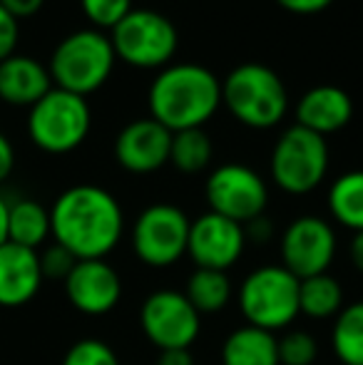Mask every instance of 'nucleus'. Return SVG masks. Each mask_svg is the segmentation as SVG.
Returning a JSON list of instances; mask_svg holds the SVG:
<instances>
[{
	"label": "nucleus",
	"instance_id": "1",
	"mask_svg": "<svg viewBox=\"0 0 363 365\" xmlns=\"http://www.w3.org/2000/svg\"><path fill=\"white\" fill-rule=\"evenodd\" d=\"M55 244L78 261L105 259L125 234V214L115 197L97 184H75L55 199L50 209Z\"/></svg>",
	"mask_w": 363,
	"mask_h": 365
},
{
	"label": "nucleus",
	"instance_id": "2",
	"mask_svg": "<svg viewBox=\"0 0 363 365\" xmlns=\"http://www.w3.org/2000/svg\"><path fill=\"white\" fill-rule=\"evenodd\" d=\"M150 117L170 132L197 130L214 117L222 105V82L204 65H167L152 80Z\"/></svg>",
	"mask_w": 363,
	"mask_h": 365
},
{
	"label": "nucleus",
	"instance_id": "3",
	"mask_svg": "<svg viewBox=\"0 0 363 365\" xmlns=\"http://www.w3.org/2000/svg\"><path fill=\"white\" fill-rule=\"evenodd\" d=\"M115 63L117 58L110 35L95 28H85L60 40L58 48L53 50L48 73L55 87L88 97L110 80Z\"/></svg>",
	"mask_w": 363,
	"mask_h": 365
},
{
	"label": "nucleus",
	"instance_id": "4",
	"mask_svg": "<svg viewBox=\"0 0 363 365\" xmlns=\"http://www.w3.org/2000/svg\"><path fill=\"white\" fill-rule=\"evenodd\" d=\"M222 105L232 117L252 130L276 127L286 115V85L272 68L262 63H244L222 82Z\"/></svg>",
	"mask_w": 363,
	"mask_h": 365
},
{
	"label": "nucleus",
	"instance_id": "5",
	"mask_svg": "<svg viewBox=\"0 0 363 365\" xmlns=\"http://www.w3.org/2000/svg\"><path fill=\"white\" fill-rule=\"evenodd\" d=\"M299 284L281 264L259 266L244 276L237 291V303L249 326L274 333L294 323L299 316Z\"/></svg>",
	"mask_w": 363,
	"mask_h": 365
},
{
	"label": "nucleus",
	"instance_id": "6",
	"mask_svg": "<svg viewBox=\"0 0 363 365\" xmlns=\"http://www.w3.org/2000/svg\"><path fill=\"white\" fill-rule=\"evenodd\" d=\"M92 112L88 97L53 87L28 112V135L48 154H68L88 140Z\"/></svg>",
	"mask_w": 363,
	"mask_h": 365
},
{
	"label": "nucleus",
	"instance_id": "7",
	"mask_svg": "<svg viewBox=\"0 0 363 365\" xmlns=\"http://www.w3.org/2000/svg\"><path fill=\"white\" fill-rule=\"evenodd\" d=\"M110 43L117 60L140 70H155L170 65L180 45V35L167 15L132 8L110 30Z\"/></svg>",
	"mask_w": 363,
	"mask_h": 365
},
{
	"label": "nucleus",
	"instance_id": "8",
	"mask_svg": "<svg viewBox=\"0 0 363 365\" xmlns=\"http://www.w3.org/2000/svg\"><path fill=\"white\" fill-rule=\"evenodd\" d=\"M329 172L326 137L294 125L276 140L272 152V179L286 194H311Z\"/></svg>",
	"mask_w": 363,
	"mask_h": 365
},
{
	"label": "nucleus",
	"instance_id": "9",
	"mask_svg": "<svg viewBox=\"0 0 363 365\" xmlns=\"http://www.w3.org/2000/svg\"><path fill=\"white\" fill-rule=\"evenodd\" d=\"M189 217L175 204H152L132 224V249L145 266L170 269L187 256Z\"/></svg>",
	"mask_w": 363,
	"mask_h": 365
},
{
	"label": "nucleus",
	"instance_id": "10",
	"mask_svg": "<svg viewBox=\"0 0 363 365\" xmlns=\"http://www.w3.org/2000/svg\"><path fill=\"white\" fill-rule=\"evenodd\" d=\"M209 212L247 226L249 221L264 217L269 204V189L262 174L239 162L217 167L204 184Z\"/></svg>",
	"mask_w": 363,
	"mask_h": 365
},
{
	"label": "nucleus",
	"instance_id": "11",
	"mask_svg": "<svg viewBox=\"0 0 363 365\" xmlns=\"http://www.w3.org/2000/svg\"><path fill=\"white\" fill-rule=\"evenodd\" d=\"M140 328L160 353L182 348L189 351L202 331V316L182 291L162 289L150 293L142 303Z\"/></svg>",
	"mask_w": 363,
	"mask_h": 365
},
{
	"label": "nucleus",
	"instance_id": "12",
	"mask_svg": "<svg viewBox=\"0 0 363 365\" xmlns=\"http://www.w3.org/2000/svg\"><path fill=\"white\" fill-rule=\"evenodd\" d=\"M281 266L296 276V279H309V276L329 274V266L336 259V231L326 219L304 214L294 219L281 234L279 244Z\"/></svg>",
	"mask_w": 363,
	"mask_h": 365
},
{
	"label": "nucleus",
	"instance_id": "13",
	"mask_svg": "<svg viewBox=\"0 0 363 365\" xmlns=\"http://www.w3.org/2000/svg\"><path fill=\"white\" fill-rule=\"evenodd\" d=\"M247 249V231L237 221L207 212L189 224L187 254L197 269L227 271L242 259Z\"/></svg>",
	"mask_w": 363,
	"mask_h": 365
},
{
	"label": "nucleus",
	"instance_id": "14",
	"mask_svg": "<svg viewBox=\"0 0 363 365\" xmlns=\"http://www.w3.org/2000/svg\"><path fill=\"white\" fill-rule=\"evenodd\" d=\"M65 296L85 316H105L122 298V279L105 259L78 261L65 279Z\"/></svg>",
	"mask_w": 363,
	"mask_h": 365
},
{
	"label": "nucleus",
	"instance_id": "15",
	"mask_svg": "<svg viewBox=\"0 0 363 365\" xmlns=\"http://www.w3.org/2000/svg\"><path fill=\"white\" fill-rule=\"evenodd\" d=\"M172 132L157 120L145 117L122 127L115 140V159L125 172L152 174L170 162Z\"/></svg>",
	"mask_w": 363,
	"mask_h": 365
},
{
	"label": "nucleus",
	"instance_id": "16",
	"mask_svg": "<svg viewBox=\"0 0 363 365\" xmlns=\"http://www.w3.org/2000/svg\"><path fill=\"white\" fill-rule=\"evenodd\" d=\"M38 251L5 241L0 246V308H20L43 286Z\"/></svg>",
	"mask_w": 363,
	"mask_h": 365
},
{
	"label": "nucleus",
	"instance_id": "17",
	"mask_svg": "<svg viewBox=\"0 0 363 365\" xmlns=\"http://www.w3.org/2000/svg\"><path fill=\"white\" fill-rule=\"evenodd\" d=\"M354 117V102L336 85H319L304 92L296 105V125L321 137L341 132Z\"/></svg>",
	"mask_w": 363,
	"mask_h": 365
},
{
	"label": "nucleus",
	"instance_id": "18",
	"mask_svg": "<svg viewBox=\"0 0 363 365\" xmlns=\"http://www.w3.org/2000/svg\"><path fill=\"white\" fill-rule=\"evenodd\" d=\"M53 90L48 68L28 55H10L0 63V100L15 107H33Z\"/></svg>",
	"mask_w": 363,
	"mask_h": 365
},
{
	"label": "nucleus",
	"instance_id": "19",
	"mask_svg": "<svg viewBox=\"0 0 363 365\" xmlns=\"http://www.w3.org/2000/svg\"><path fill=\"white\" fill-rule=\"evenodd\" d=\"M222 365H279V338L247 323L224 338Z\"/></svg>",
	"mask_w": 363,
	"mask_h": 365
},
{
	"label": "nucleus",
	"instance_id": "20",
	"mask_svg": "<svg viewBox=\"0 0 363 365\" xmlns=\"http://www.w3.org/2000/svg\"><path fill=\"white\" fill-rule=\"evenodd\" d=\"M48 236H53V231H50V212L43 204L33 202V199H20V202L10 204L8 241L38 251L48 241Z\"/></svg>",
	"mask_w": 363,
	"mask_h": 365
},
{
	"label": "nucleus",
	"instance_id": "21",
	"mask_svg": "<svg viewBox=\"0 0 363 365\" xmlns=\"http://www.w3.org/2000/svg\"><path fill=\"white\" fill-rule=\"evenodd\" d=\"M344 308V289L339 279L331 274H319L301 279L299 284V313L314 318V321H326L336 318Z\"/></svg>",
	"mask_w": 363,
	"mask_h": 365
},
{
	"label": "nucleus",
	"instance_id": "22",
	"mask_svg": "<svg viewBox=\"0 0 363 365\" xmlns=\"http://www.w3.org/2000/svg\"><path fill=\"white\" fill-rule=\"evenodd\" d=\"M329 212L341 226L363 231V169L346 172L329 189Z\"/></svg>",
	"mask_w": 363,
	"mask_h": 365
},
{
	"label": "nucleus",
	"instance_id": "23",
	"mask_svg": "<svg viewBox=\"0 0 363 365\" xmlns=\"http://www.w3.org/2000/svg\"><path fill=\"white\" fill-rule=\"evenodd\" d=\"M184 296L189 298L199 316L204 313H219L227 308L229 298H232V281H229L227 271H214V269H194V274L187 281V291Z\"/></svg>",
	"mask_w": 363,
	"mask_h": 365
},
{
	"label": "nucleus",
	"instance_id": "24",
	"mask_svg": "<svg viewBox=\"0 0 363 365\" xmlns=\"http://www.w3.org/2000/svg\"><path fill=\"white\" fill-rule=\"evenodd\" d=\"M331 348L344 365H363V301L341 308L331 328Z\"/></svg>",
	"mask_w": 363,
	"mask_h": 365
},
{
	"label": "nucleus",
	"instance_id": "25",
	"mask_svg": "<svg viewBox=\"0 0 363 365\" xmlns=\"http://www.w3.org/2000/svg\"><path fill=\"white\" fill-rule=\"evenodd\" d=\"M214 154V145L209 135L197 127V130L172 132L170 147V164L182 174H199L209 167Z\"/></svg>",
	"mask_w": 363,
	"mask_h": 365
},
{
	"label": "nucleus",
	"instance_id": "26",
	"mask_svg": "<svg viewBox=\"0 0 363 365\" xmlns=\"http://www.w3.org/2000/svg\"><path fill=\"white\" fill-rule=\"evenodd\" d=\"M319 343L306 331H289L279 338V365H314Z\"/></svg>",
	"mask_w": 363,
	"mask_h": 365
},
{
	"label": "nucleus",
	"instance_id": "27",
	"mask_svg": "<svg viewBox=\"0 0 363 365\" xmlns=\"http://www.w3.org/2000/svg\"><path fill=\"white\" fill-rule=\"evenodd\" d=\"M63 365H120V358L100 338H83L68 348Z\"/></svg>",
	"mask_w": 363,
	"mask_h": 365
},
{
	"label": "nucleus",
	"instance_id": "28",
	"mask_svg": "<svg viewBox=\"0 0 363 365\" xmlns=\"http://www.w3.org/2000/svg\"><path fill=\"white\" fill-rule=\"evenodd\" d=\"M80 8L95 30H112L132 10V0H80Z\"/></svg>",
	"mask_w": 363,
	"mask_h": 365
},
{
	"label": "nucleus",
	"instance_id": "29",
	"mask_svg": "<svg viewBox=\"0 0 363 365\" xmlns=\"http://www.w3.org/2000/svg\"><path fill=\"white\" fill-rule=\"evenodd\" d=\"M40 256V271H43V279H68V274L73 271V266L78 264L73 254L68 249H63L60 244H53L43 251Z\"/></svg>",
	"mask_w": 363,
	"mask_h": 365
},
{
	"label": "nucleus",
	"instance_id": "30",
	"mask_svg": "<svg viewBox=\"0 0 363 365\" xmlns=\"http://www.w3.org/2000/svg\"><path fill=\"white\" fill-rule=\"evenodd\" d=\"M18 38H20L18 18H13V15L0 5V63H3L5 58H10V55H15Z\"/></svg>",
	"mask_w": 363,
	"mask_h": 365
},
{
	"label": "nucleus",
	"instance_id": "31",
	"mask_svg": "<svg viewBox=\"0 0 363 365\" xmlns=\"http://www.w3.org/2000/svg\"><path fill=\"white\" fill-rule=\"evenodd\" d=\"M284 10L289 13H296V15H314V13H321V10L329 8L334 0H276Z\"/></svg>",
	"mask_w": 363,
	"mask_h": 365
},
{
	"label": "nucleus",
	"instance_id": "32",
	"mask_svg": "<svg viewBox=\"0 0 363 365\" xmlns=\"http://www.w3.org/2000/svg\"><path fill=\"white\" fill-rule=\"evenodd\" d=\"M0 5H3L13 18L23 20V18H33L45 5V0H0Z\"/></svg>",
	"mask_w": 363,
	"mask_h": 365
},
{
	"label": "nucleus",
	"instance_id": "33",
	"mask_svg": "<svg viewBox=\"0 0 363 365\" xmlns=\"http://www.w3.org/2000/svg\"><path fill=\"white\" fill-rule=\"evenodd\" d=\"M13 167H15V149L10 145L8 137L0 132V182H5L13 174Z\"/></svg>",
	"mask_w": 363,
	"mask_h": 365
},
{
	"label": "nucleus",
	"instance_id": "34",
	"mask_svg": "<svg viewBox=\"0 0 363 365\" xmlns=\"http://www.w3.org/2000/svg\"><path fill=\"white\" fill-rule=\"evenodd\" d=\"M244 231H247V241L252 239V241H257V244H262V241L272 239L274 226H272V221H269V219L259 217V219L249 221V224L244 226Z\"/></svg>",
	"mask_w": 363,
	"mask_h": 365
},
{
	"label": "nucleus",
	"instance_id": "35",
	"mask_svg": "<svg viewBox=\"0 0 363 365\" xmlns=\"http://www.w3.org/2000/svg\"><path fill=\"white\" fill-rule=\"evenodd\" d=\"M157 365H194V356L182 348V351H162L157 358Z\"/></svg>",
	"mask_w": 363,
	"mask_h": 365
},
{
	"label": "nucleus",
	"instance_id": "36",
	"mask_svg": "<svg viewBox=\"0 0 363 365\" xmlns=\"http://www.w3.org/2000/svg\"><path fill=\"white\" fill-rule=\"evenodd\" d=\"M351 264L356 266V271H361L363 274V231H356L354 239H351Z\"/></svg>",
	"mask_w": 363,
	"mask_h": 365
},
{
	"label": "nucleus",
	"instance_id": "37",
	"mask_svg": "<svg viewBox=\"0 0 363 365\" xmlns=\"http://www.w3.org/2000/svg\"><path fill=\"white\" fill-rule=\"evenodd\" d=\"M8 209H10V204L5 202V197L0 194V246L8 241Z\"/></svg>",
	"mask_w": 363,
	"mask_h": 365
}]
</instances>
